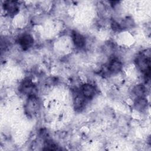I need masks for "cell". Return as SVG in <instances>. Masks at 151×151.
<instances>
[{"label": "cell", "instance_id": "obj_1", "mask_svg": "<svg viewBox=\"0 0 151 151\" xmlns=\"http://www.w3.org/2000/svg\"><path fill=\"white\" fill-rule=\"evenodd\" d=\"M137 67L144 74L146 80L149 81L150 75V53H142L139 55L135 60Z\"/></svg>", "mask_w": 151, "mask_h": 151}, {"label": "cell", "instance_id": "obj_2", "mask_svg": "<svg viewBox=\"0 0 151 151\" xmlns=\"http://www.w3.org/2000/svg\"><path fill=\"white\" fill-rule=\"evenodd\" d=\"M40 103L38 98L36 95L28 97L25 104V110L26 113L29 116H34L37 114L40 110Z\"/></svg>", "mask_w": 151, "mask_h": 151}, {"label": "cell", "instance_id": "obj_3", "mask_svg": "<svg viewBox=\"0 0 151 151\" xmlns=\"http://www.w3.org/2000/svg\"><path fill=\"white\" fill-rule=\"evenodd\" d=\"M20 91L24 94L27 95L28 97L30 96L36 95V87L34 83L29 79L24 80L21 84L19 87Z\"/></svg>", "mask_w": 151, "mask_h": 151}, {"label": "cell", "instance_id": "obj_4", "mask_svg": "<svg viewBox=\"0 0 151 151\" xmlns=\"http://www.w3.org/2000/svg\"><path fill=\"white\" fill-rule=\"evenodd\" d=\"M80 93L86 100H90L96 96V89L93 84L85 83L80 87Z\"/></svg>", "mask_w": 151, "mask_h": 151}, {"label": "cell", "instance_id": "obj_5", "mask_svg": "<svg viewBox=\"0 0 151 151\" xmlns=\"http://www.w3.org/2000/svg\"><path fill=\"white\" fill-rule=\"evenodd\" d=\"M123 64L120 60L117 58H113L110 60L106 66L107 73L110 74H117L122 70Z\"/></svg>", "mask_w": 151, "mask_h": 151}, {"label": "cell", "instance_id": "obj_6", "mask_svg": "<svg viewBox=\"0 0 151 151\" xmlns=\"http://www.w3.org/2000/svg\"><path fill=\"white\" fill-rule=\"evenodd\" d=\"M18 43L21 48L24 50H26L32 46L34 44V38L30 34H25L18 38Z\"/></svg>", "mask_w": 151, "mask_h": 151}, {"label": "cell", "instance_id": "obj_7", "mask_svg": "<svg viewBox=\"0 0 151 151\" xmlns=\"http://www.w3.org/2000/svg\"><path fill=\"white\" fill-rule=\"evenodd\" d=\"M71 38L74 45L78 48L84 47L86 45V38L80 32L73 31L71 32Z\"/></svg>", "mask_w": 151, "mask_h": 151}, {"label": "cell", "instance_id": "obj_8", "mask_svg": "<svg viewBox=\"0 0 151 151\" xmlns=\"http://www.w3.org/2000/svg\"><path fill=\"white\" fill-rule=\"evenodd\" d=\"M3 8L5 11L10 15H14L17 14L19 10L18 4L16 1H5L3 5Z\"/></svg>", "mask_w": 151, "mask_h": 151}, {"label": "cell", "instance_id": "obj_9", "mask_svg": "<svg viewBox=\"0 0 151 151\" xmlns=\"http://www.w3.org/2000/svg\"><path fill=\"white\" fill-rule=\"evenodd\" d=\"M147 93V88L145 85L139 84L136 85L132 89V94L134 96L136 99L141 97H145Z\"/></svg>", "mask_w": 151, "mask_h": 151}, {"label": "cell", "instance_id": "obj_10", "mask_svg": "<svg viewBox=\"0 0 151 151\" xmlns=\"http://www.w3.org/2000/svg\"><path fill=\"white\" fill-rule=\"evenodd\" d=\"M86 100L80 93L76 94L74 98V108L78 111L82 110L85 107Z\"/></svg>", "mask_w": 151, "mask_h": 151}, {"label": "cell", "instance_id": "obj_11", "mask_svg": "<svg viewBox=\"0 0 151 151\" xmlns=\"http://www.w3.org/2000/svg\"><path fill=\"white\" fill-rule=\"evenodd\" d=\"M147 105V101L145 97H141L136 99L134 102V107L137 110L143 111Z\"/></svg>", "mask_w": 151, "mask_h": 151}]
</instances>
